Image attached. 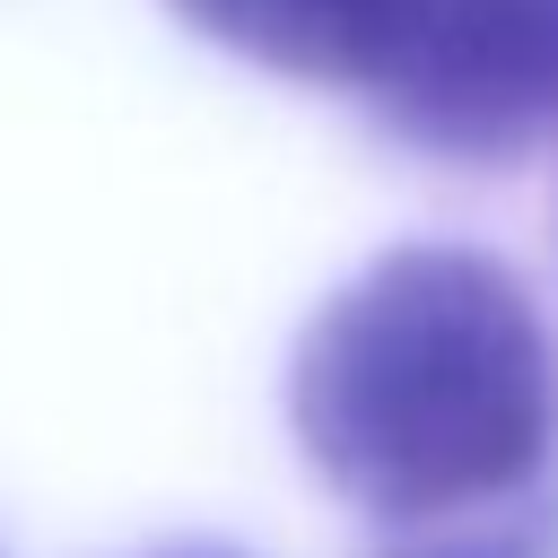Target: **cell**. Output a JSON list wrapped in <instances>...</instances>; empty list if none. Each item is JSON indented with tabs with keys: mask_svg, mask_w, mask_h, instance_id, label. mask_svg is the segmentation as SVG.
Instances as JSON below:
<instances>
[{
	"mask_svg": "<svg viewBox=\"0 0 558 558\" xmlns=\"http://www.w3.org/2000/svg\"><path fill=\"white\" fill-rule=\"evenodd\" d=\"M305 462L384 523H453L558 453V340L471 244H392L331 288L288 357Z\"/></svg>",
	"mask_w": 558,
	"mask_h": 558,
	"instance_id": "1",
	"label": "cell"
},
{
	"mask_svg": "<svg viewBox=\"0 0 558 558\" xmlns=\"http://www.w3.org/2000/svg\"><path fill=\"white\" fill-rule=\"evenodd\" d=\"M375 105L427 157H532L558 131V0H418Z\"/></svg>",
	"mask_w": 558,
	"mask_h": 558,
	"instance_id": "2",
	"label": "cell"
},
{
	"mask_svg": "<svg viewBox=\"0 0 558 558\" xmlns=\"http://www.w3.org/2000/svg\"><path fill=\"white\" fill-rule=\"evenodd\" d=\"M192 35L314 87H375L418 0H166Z\"/></svg>",
	"mask_w": 558,
	"mask_h": 558,
	"instance_id": "3",
	"label": "cell"
},
{
	"mask_svg": "<svg viewBox=\"0 0 558 558\" xmlns=\"http://www.w3.org/2000/svg\"><path fill=\"white\" fill-rule=\"evenodd\" d=\"M418 558H532V549H418Z\"/></svg>",
	"mask_w": 558,
	"mask_h": 558,
	"instance_id": "4",
	"label": "cell"
},
{
	"mask_svg": "<svg viewBox=\"0 0 558 558\" xmlns=\"http://www.w3.org/2000/svg\"><path fill=\"white\" fill-rule=\"evenodd\" d=\"M174 558H227V549H174Z\"/></svg>",
	"mask_w": 558,
	"mask_h": 558,
	"instance_id": "5",
	"label": "cell"
}]
</instances>
